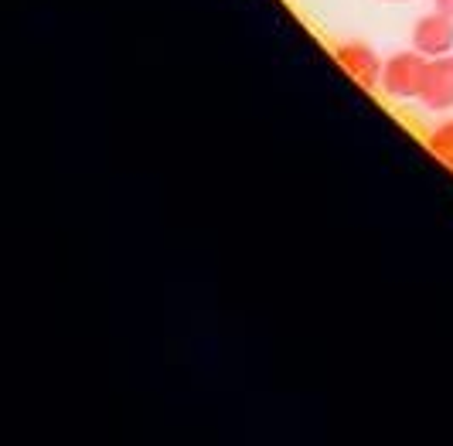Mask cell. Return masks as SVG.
<instances>
[{"instance_id": "cell-2", "label": "cell", "mask_w": 453, "mask_h": 446, "mask_svg": "<svg viewBox=\"0 0 453 446\" xmlns=\"http://www.w3.org/2000/svg\"><path fill=\"white\" fill-rule=\"evenodd\" d=\"M334 58L344 68V75L355 79L362 89L368 92L382 89V65L386 62L379 58V51L368 45V42H341L334 48Z\"/></svg>"}, {"instance_id": "cell-5", "label": "cell", "mask_w": 453, "mask_h": 446, "mask_svg": "<svg viewBox=\"0 0 453 446\" xmlns=\"http://www.w3.org/2000/svg\"><path fill=\"white\" fill-rule=\"evenodd\" d=\"M430 150L436 154V160L440 164H447L453 171V116L450 119H443V123H436V130L430 134Z\"/></svg>"}, {"instance_id": "cell-3", "label": "cell", "mask_w": 453, "mask_h": 446, "mask_svg": "<svg viewBox=\"0 0 453 446\" xmlns=\"http://www.w3.org/2000/svg\"><path fill=\"white\" fill-rule=\"evenodd\" d=\"M409 45L416 48L419 55H426V58L450 55L453 51V14L440 11V7H433L430 14H423L419 21L412 24Z\"/></svg>"}, {"instance_id": "cell-6", "label": "cell", "mask_w": 453, "mask_h": 446, "mask_svg": "<svg viewBox=\"0 0 453 446\" xmlns=\"http://www.w3.org/2000/svg\"><path fill=\"white\" fill-rule=\"evenodd\" d=\"M440 11H447V14H453V0H433Z\"/></svg>"}, {"instance_id": "cell-1", "label": "cell", "mask_w": 453, "mask_h": 446, "mask_svg": "<svg viewBox=\"0 0 453 446\" xmlns=\"http://www.w3.org/2000/svg\"><path fill=\"white\" fill-rule=\"evenodd\" d=\"M426 65H430V58L419 55L412 45L403 51H392L382 65V92L388 99H399V103H416L419 89H423V79H426Z\"/></svg>"}, {"instance_id": "cell-7", "label": "cell", "mask_w": 453, "mask_h": 446, "mask_svg": "<svg viewBox=\"0 0 453 446\" xmlns=\"http://www.w3.org/2000/svg\"><path fill=\"white\" fill-rule=\"evenodd\" d=\"M382 4H409V0H382Z\"/></svg>"}, {"instance_id": "cell-4", "label": "cell", "mask_w": 453, "mask_h": 446, "mask_svg": "<svg viewBox=\"0 0 453 446\" xmlns=\"http://www.w3.org/2000/svg\"><path fill=\"white\" fill-rule=\"evenodd\" d=\"M419 106L426 112H450L453 110V51L430 58L426 65V79L419 89Z\"/></svg>"}]
</instances>
